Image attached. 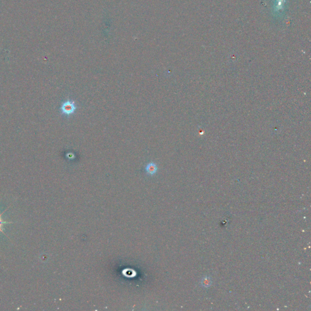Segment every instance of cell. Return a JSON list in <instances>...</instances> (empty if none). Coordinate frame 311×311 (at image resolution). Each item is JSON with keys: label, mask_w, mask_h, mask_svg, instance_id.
Returning <instances> with one entry per match:
<instances>
[{"label": "cell", "mask_w": 311, "mask_h": 311, "mask_svg": "<svg viewBox=\"0 0 311 311\" xmlns=\"http://www.w3.org/2000/svg\"><path fill=\"white\" fill-rule=\"evenodd\" d=\"M287 0H273L272 10L274 15L281 17L286 11Z\"/></svg>", "instance_id": "1"}, {"label": "cell", "mask_w": 311, "mask_h": 311, "mask_svg": "<svg viewBox=\"0 0 311 311\" xmlns=\"http://www.w3.org/2000/svg\"><path fill=\"white\" fill-rule=\"evenodd\" d=\"M60 110L62 114L66 116H70L75 112L77 110V105H75L74 101L68 100L62 105Z\"/></svg>", "instance_id": "2"}, {"label": "cell", "mask_w": 311, "mask_h": 311, "mask_svg": "<svg viewBox=\"0 0 311 311\" xmlns=\"http://www.w3.org/2000/svg\"><path fill=\"white\" fill-rule=\"evenodd\" d=\"M158 167L154 162H150L147 163L145 168V172L150 176H153L157 173Z\"/></svg>", "instance_id": "3"}, {"label": "cell", "mask_w": 311, "mask_h": 311, "mask_svg": "<svg viewBox=\"0 0 311 311\" xmlns=\"http://www.w3.org/2000/svg\"><path fill=\"white\" fill-rule=\"evenodd\" d=\"M212 284V280L211 277L209 276H205L201 279V285L204 288H209L211 286Z\"/></svg>", "instance_id": "4"}, {"label": "cell", "mask_w": 311, "mask_h": 311, "mask_svg": "<svg viewBox=\"0 0 311 311\" xmlns=\"http://www.w3.org/2000/svg\"><path fill=\"white\" fill-rule=\"evenodd\" d=\"M5 223H6V222L2 221L1 219V215H0V231H1V227H2L3 225Z\"/></svg>", "instance_id": "5"}]
</instances>
